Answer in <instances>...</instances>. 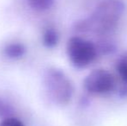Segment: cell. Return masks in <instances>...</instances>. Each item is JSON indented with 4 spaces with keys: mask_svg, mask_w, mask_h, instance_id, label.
<instances>
[{
    "mask_svg": "<svg viewBox=\"0 0 127 126\" xmlns=\"http://www.w3.org/2000/svg\"><path fill=\"white\" fill-rule=\"evenodd\" d=\"M67 54L74 67L82 68L94 61L96 51L90 42L80 37H72L67 42Z\"/></svg>",
    "mask_w": 127,
    "mask_h": 126,
    "instance_id": "obj_1",
    "label": "cell"
},
{
    "mask_svg": "<svg viewBox=\"0 0 127 126\" xmlns=\"http://www.w3.org/2000/svg\"><path fill=\"white\" fill-rule=\"evenodd\" d=\"M47 86L53 98L61 104L69 101L73 89L71 83L63 74L59 71H50L47 76Z\"/></svg>",
    "mask_w": 127,
    "mask_h": 126,
    "instance_id": "obj_2",
    "label": "cell"
},
{
    "mask_svg": "<svg viewBox=\"0 0 127 126\" xmlns=\"http://www.w3.org/2000/svg\"><path fill=\"white\" fill-rule=\"evenodd\" d=\"M84 85L89 93L100 94L108 93L113 88L114 79L107 71L96 69L87 76Z\"/></svg>",
    "mask_w": 127,
    "mask_h": 126,
    "instance_id": "obj_3",
    "label": "cell"
},
{
    "mask_svg": "<svg viewBox=\"0 0 127 126\" xmlns=\"http://www.w3.org/2000/svg\"><path fill=\"white\" fill-rule=\"evenodd\" d=\"M4 53L9 58L12 59H17L21 58L25 53V49L20 43H10L6 46L4 49Z\"/></svg>",
    "mask_w": 127,
    "mask_h": 126,
    "instance_id": "obj_4",
    "label": "cell"
},
{
    "mask_svg": "<svg viewBox=\"0 0 127 126\" xmlns=\"http://www.w3.org/2000/svg\"><path fill=\"white\" fill-rule=\"evenodd\" d=\"M28 3L33 10L42 11L50 8L54 0H28Z\"/></svg>",
    "mask_w": 127,
    "mask_h": 126,
    "instance_id": "obj_5",
    "label": "cell"
},
{
    "mask_svg": "<svg viewBox=\"0 0 127 126\" xmlns=\"http://www.w3.org/2000/svg\"><path fill=\"white\" fill-rule=\"evenodd\" d=\"M58 34L55 29H49L43 34V43L47 47H54L58 42Z\"/></svg>",
    "mask_w": 127,
    "mask_h": 126,
    "instance_id": "obj_6",
    "label": "cell"
},
{
    "mask_svg": "<svg viewBox=\"0 0 127 126\" xmlns=\"http://www.w3.org/2000/svg\"><path fill=\"white\" fill-rule=\"evenodd\" d=\"M118 71L120 77L125 81H127V54H125L120 58L118 64Z\"/></svg>",
    "mask_w": 127,
    "mask_h": 126,
    "instance_id": "obj_7",
    "label": "cell"
},
{
    "mask_svg": "<svg viewBox=\"0 0 127 126\" xmlns=\"http://www.w3.org/2000/svg\"><path fill=\"white\" fill-rule=\"evenodd\" d=\"M0 126H24L22 121L15 118H8L0 123Z\"/></svg>",
    "mask_w": 127,
    "mask_h": 126,
    "instance_id": "obj_8",
    "label": "cell"
}]
</instances>
